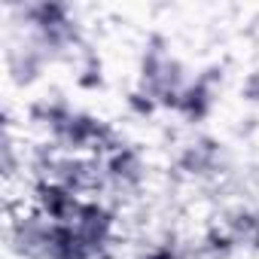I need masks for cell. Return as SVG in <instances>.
Listing matches in <instances>:
<instances>
[{"mask_svg":"<svg viewBox=\"0 0 259 259\" xmlns=\"http://www.w3.org/2000/svg\"><path fill=\"white\" fill-rule=\"evenodd\" d=\"M46 55L31 43V46H25V49H19V52H13V58H10V70H13V76H16V82H22V85H31L34 79H40V73L46 70Z\"/></svg>","mask_w":259,"mask_h":259,"instance_id":"9c48e42d","label":"cell"},{"mask_svg":"<svg viewBox=\"0 0 259 259\" xmlns=\"http://www.w3.org/2000/svg\"><path fill=\"white\" fill-rule=\"evenodd\" d=\"M19 13H22V22L31 31V43L46 58L67 55L82 43L79 22H76L73 10L67 4H58V0H37V4L19 7Z\"/></svg>","mask_w":259,"mask_h":259,"instance_id":"7a4b0ae2","label":"cell"},{"mask_svg":"<svg viewBox=\"0 0 259 259\" xmlns=\"http://www.w3.org/2000/svg\"><path fill=\"white\" fill-rule=\"evenodd\" d=\"M223 226L235 238L238 250L259 253V210H253V207H232L226 213Z\"/></svg>","mask_w":259,"mask_h":259,"instance_id":"ba28073f","label":"cell"},{"mask_svg":"<svg viewBox=\"0 0 259 259\" xmlns=\"http://www.w3.org/2000/svg\"><path fill=\"white\" fill-rule=\"evenodd\" d=\"M141 259H189L177 244H171V241H165V244H156V247H150Z\"/></svg>","mask_w":259,"mask_h":259,"instance_id":"4fadbf2b","label":"cell"},{"mask_svg":"<svg viewBox=\"0 0 259 259\" xmlns=\"http://www.w3.org/2000/svg\"><path fill=\"white\" fill-rule=\"evenodd\" d=\"M116 210L101 201V198H85L76 220H73V229L79 232V238L89 244V250L98 256V259H110L113 253V244H116Z\"/></svg>","mask_w":259,"mask_h":259,"instance_id":"3957f363","label":"cell"},{"mask_svg":"<svg viewBox=\"0 0 259 259\" xmlns=\"http://www.w3.org/2000/svg\"><path fill=\"white\" fill-rule=\"evenodd\" d=\"M101 168H104L107 189H116V192H138L147 180L144 153L132 144H122L113 153H107L101 159Z\"/></svg>","mask_w":259,"mask_h":259,"instance_id":"5b68a950","label":"cell"},{"mask_svg":"<svg viewBox=\"0 0 259 259\" xmlns=\"http://www.w3.org/2000/svg\"><path fill=\"white\" fill-rule=\"evenodd\" d=\"M186 70L180 64V58L171 52V43L162 34H153L144 43L141 52V64H138V89L147 92L159 110H171L177 113L180 104V92L186 85Z\"/></svg>","mask_w":259,"mask_h":259,"instance_id":"6da1fadb","label":"cell"},{"mask_svg":"<svg viewBox=\"0 0 259 259\" xmlns=\"http://www.w3.org/2000/svg\"><path fill=\"white\" fill-rule=\"evenodd\" d=\"M125 107L128 110H132L135 116H141V119H147V116H153L156 110H159V104L147 95V92H141L138 85L132 89V92H128V98H125Z\"/></svg>","mask_w":259,"mask_h":259,"instance_id":"7c38bea8","label":"cell"},{"mask_svg":"<svg viewBox=\"0 0 259 259\" xmlns=\"http://www.w3.org/2000/svg\"><path fill=\"white\" fill-rule=\"evenodd\" d=\"M223 85V67H207L201 70L195 79H189L180 92V104H177V116L198 125L204 119H210V113L217 110V95Z\"/></svg>","mask_w":259,"mask_h":259,"instance_id":"277c9868","label":"cell"},{"mask_svg":"<svg viewBox=\"0 0 259 259\" xmlns=\"http://www.w3.org/2000/svg\"><path fill=\"white\" fill-rule=\"evenodd\" d=\"M76 85L82 92H98L104 89V61L98 52H85L82 61H79V70H76Z\"/></svg>","mask_w":259,"mask_h":259,"instance_id":"8fae6325","label":"cell"},{"mask_svg":"<svg viewBox=\"0 0 259 259\" xmlns=\"http://www.w3.org/2000/svg\"><path fill=\"white\" fill-rule=\"evenodd\" d=\"M235 253H238V244H235V238L229 235L226 226H210L201 235L198 259H232Z\"/></svg>","mask_w":259,"mask_h":259,"instance_id":"30bf717a","label":"cell"},{"mask_svg":"<svg viewBox=\"0 0 259 259\" xmlns=\"http://www.w3.org/2000/svg\"><path fill=\"white\" fill-rule=\"evenodd\" d=\"M241 98L247 104H259V70H250L241 82Z\"/></svg>","mask_w":259,"mask_h":259,"instance_id":"5bb4252c","label":"cell"},{"mask_svg":"<svg viewBox=\"0 0 259 259\" xmlns=\"http://www.w3.org/2000/svg\"><path fill=\"white\" fill-rule=\"evenodd\" d=\"M177 171L183 177H195V180L217 177L223 171V144L207 135L186 141L177 153Z\"/></svg>","mask_w":259,"mask_h":259,"instance_id":"52a82bcc","label":"cell"},{"mask_svg":"<svg viewBox=\"0 0 259 259\" xmlns=\"http://www.w3.org/2000/svg\"><path fill=\"white\" fill-rule=\"evenodd\" d=\"M82 201V195H76L58 180H34L31 186V207L49 223H73Z\"/></svg>","mask_w":259,"mask_h":259,"instance_id":"8992f818","label":"cell"}]
</instances>
